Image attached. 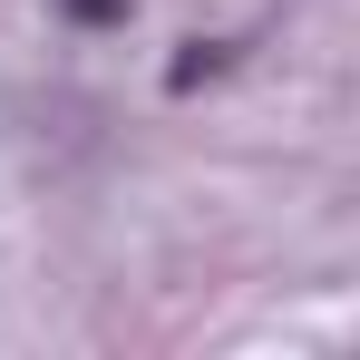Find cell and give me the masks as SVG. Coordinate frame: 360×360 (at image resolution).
<instances>
[{"label": "cell", "instance_id": "cell-1", "mask_svg": "<svg viewBox=\"0 0 360 360\" xmlns=\"http://www.w3.org/2000/svg\"><path fill=\"white\" fill-rule=\"evenodd\" d=\"M68 10H78V20H117L127 0H68Z\"/></svg>", "mask_w": 360, "mask_h": 360}]
</instances>
